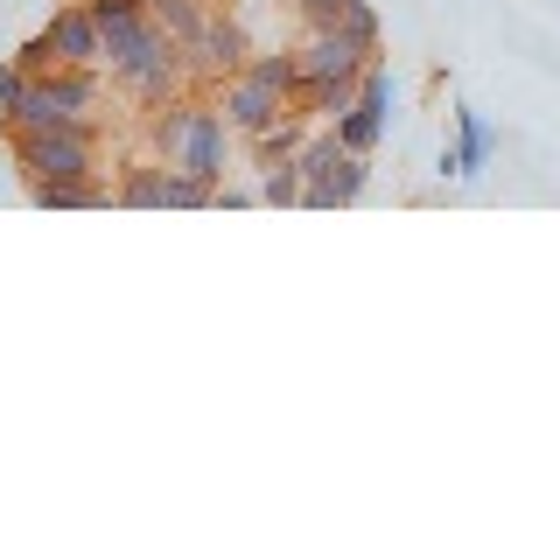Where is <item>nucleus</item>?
<instances>
[{
    "label": "nucleus",
    "instance_id": "nucleus-12",
    "mask_svg": "<svg viewBox=\"0 0 560 560\" xmlns=\"http://www.w3.org/2000/svg\"><path fill=\"white\" fill-rule=\"evenodd\" d=\"M372 189V154H337V168H329V183H323V210H350Z\"/></svg>",
    "mask_w": 560,
    "mask_h": 560
},
{
    "label": "nucleus",
    "instance_id": "nucleus-9",
    "mask_svg": "<svg viewBox=\"0 0 560 560\" xmlns=\"http://www.w3.org/2000/svg\"><path fill=\"white\" fill-rule=\"evenodd\" d=\"M43 35L57 43V63H98L105 57V35H98V22H92L84 0H57L49 22H43Z\"/></svg>",
    "mask_w": 560,
    "mask_h": 560
},
{
    "label": "nucleus",
    "instance_id": "nucleus-16",
    "mask_svg": "<svg viewBox=\"0 0 560 560\" xmlns=\"http://www.w3.org/2000/svg\"><path fill=\"white\" fill-rule=\"evenodd\" d=\"M259 203H302V168H294V154L288 162H273V168H259Z\"/></svg>",
    "mask_w": 560,
    "mask_h": 560
},
{
    "label": "nucleus",
    "instance_id": "nucleus-18",
    "mask_svg": "<svg viewBox=\"0 0 560 560\" xmlns=\"http://www.w3.org/2000/svg\"><path fill=\"white\" fill-rule=\"evenodd\" d=\"M22 92H28V70L8 57V63H0V127H8V119L22 113Z\"/></svg>",
    "mask_w": 560,
    "mask_h": 560
},
{
    "label": "nucleus",
    "instance_id": "nucleus-20",
    "mask_svg": "<svg viewBox=\"0 0 560 560\" xmlns=\"http://www.w3.org/2000/svg\"><path fill=\"white\" fill-rule=\"evenodd\" d=\"M14 63H22V70H28V78H35V70H49V63H57V43H49V35H43V28H35V35H28V43H22V49H14Z\"/></svg>",
    "mask_w": 560,
    "mask_h": 560
},
{
    "label": "nucleus",
    "instance_id": "nucleus-11",
    "mask_svg": "<svg viewBox=\"0 0 560 560\" xmlns=\"http://www.w3.org/2000/svg\"><path fill=\"white\" fill-rule=\"evenodd\" d=\"M308 127H315V119H302V113L288 105V113H280L267 133H253V168H273V162H288V154L308 140Z\"/></svg>",
    "mask_w": 560,
    "mask_h": 560
},
{
    "label": "nucleus",
    "instance_id": "nucleus-7",
    "mask_svg": "<svg viewBox=\"0 0 560 560\" xmlns=\"http://www.w3.org/2000/svg\"><path fill=\"white\" fill-rule=\"evenodd\" d=\"M448 127H455V140L442 148V175H455V183H477V175L490 168V154H498V133H490V119L477 113V105H463V98L448 105Z\"/></svg>",
    "mask_w": 560,
    "mask_h": 560
},
{
    "label": "nucleus",
    "instance_id": "nucleus-17",
    "mask_svg": "<svg viewBox=\"0 0 560 560\" xmlns=\"http://www.w3.org/2000/svg\"><path fill=\"white\" fill-rule=\"evenodd\" d=\"M210 197H218L210 183H197V175H183V168H168V210H210Z\"/></svg>",
    "mask_w": 560,
    "mask_h": 560
},
{
    "label": "nucleus",
    "instance_id": "nucleus-19",
    "mask_svg": "<svg viewBox=\"0 0 560 560\" xmlns=\"http://www.w3.org/2000/svg\"><path fill=\"white\" fill-rule=\"evenodd\" d=\"M350 0H294V14H302V28H337Z\"/></svg>",
    "mask_w": 560,
    "mask_h": 560
},
{
    "label": "nucleus",
    "instance_id": "nucleus-21",
    "mask_svg": "<svg viewBox=\"0 0 560 560\" xmlns=\"http://www.w3.org/2000/svg\"><path fill=\"white\" fill-rule=\"evenodd\" d=\"M210 8H232V0H210Z\"/></svg>",
    "mask_w": 560,
    "mask_h": 560
},
{
    "label": "nucleus",
    "instance_id": "nucleus-2",
    "mask_svg": "<svg viewBox=\"0 0 560 560\" xmlns=\"http://www.w3.org/2000/svg\"><path fill=\"white\" fill-rule=\"evenodd\" d=\"M98 98H105L98 63H49V70H35V78H28L22 113L8 119V133L14 127H98V119H92Z\"/></svg>",
    "mask_w": 560,
    "mask_h": 560
},
{
    "label": "nucleus",
    "instance_id": "nucleus-6",
    "mask_svg": "<svg viewBox=\"0 0 560 560\" xmlns=\"http://www.w3.org/2000/svg\"><path fill=\"white\" fill-rule=\"evenodd\" d=\"M210 98H218L224 127H232L238 140L267 133L273 119L288 113V98H280V92H267V84H259V78H245V70H232V78H224V84H218V92H210Z\"/></svg>",
    "mask_w": 560,
    "mask_h": 560
},
{
    "label": "nucleus",
    "instance_id": "nucleus-10",
    "mask_svg": "<svg viewBox=\"0 0 560 560\" xmlns=\"http://www.w3.org/2000/svg\"><path fill=\"white\" fill-rule=\"evenodd\" d=\"M113 203L119 210H168V162H154V154H140L113 175Z\"/></svg>",
    "mask_w": 560,
    "mask_h": 560
},
{
    "label": "nucleus",
    "instance_id": "nucleus-5",
    "mask_svg": "<svg viewBox=\"0 0 560 560\" xmlns=\"http://www.w3.org/2000/svg\"><path fill=\"white\" fill-rule=\"evenodd\" d=\"M224 154H232V127H224L218 98L203 92V105H197V119H189V133H183V148H175L168 168H183V175H197V183L218 189L224 183Z\"/></svg>",
    "mask_w": 560,
    "mask_h": 560
},
{
    "label": "nucleus",
    "instance_id": "nucleus-13",
    "mask_svg": "<svg viewBox=\"0 0 560 560\" xmlns=\"http://www.w3.org/2000/svg\"><path fill=\"white\" fill-rule=\"evenodd\" d=\"M43 210H113V175H84V183H63V189H28Z\"/></svg>",
    "mask_w": 560,
    "mask_h": 560
},
{
    "label": "nucleus",
    "instance_id": "nucleus-15",
    "mask_svg": "<svg viewBox=\"0 0 560 560\" xmlns=\"http://www.w3.org/2000/svg\"><path fill=\"white\" fill-rule=\"evenodd\" d=\"M245 78H259V84H267V92H280V98H294L302 70H294V49H253V57H245Z\"/></svg>",
    "mask_w": 560,
    "mask_h": 560
},
{
    "label": "nucleus",
    "instance_id": "nucleus-8",
    "mask_svg": "<svg viewBox=\"0 0 560 560\" xmlns=\"http://www.w3.org/2000/svg\"><path fill=\"white\" fill-rule=\"evenodd\" d=\"M364 63H378V57H358V49H350L337 28H302V43H294V70H302V84L358 78Z\"/></svg>",
    "mask_w": 560,
    "mask_h": 560
},
{
    "label": "nucleus",
    "instance_id": "nucleus-14",
    "mask_svg": "<svg viewBox=\"0 0 560 560\" xmlns=\"http://www.w3.org/2000/svg\"><path fill=\"white\" fill-rule=\"evenodd\" d=\"M337 35H343L350 49H358V57H385V22H378L372 0H350L343 22H337Z\"/></svg>",
    "mask_w": 560,
    "mask_h": 560
},
{
    "label": "nucleus",
    "instance_id": "nucleus-4",
    "mask_svg": "<svg viewBox=\"0 0 560 560\" xmlns=\"http://www.w3.org/2000/svg\"><path fill=\"white\" fill-rule=\"evenodd\" d=\"M329 127H337V148H350V154H378L385 127H393V70H385V57L364 63L358 98H350L343 113L329 119Z\"/></svg>",
    "mask_w": 560,
    "mask_h": 560
},
{
    "label": "nucleus",
    "instance_id": "nucleus-1",
    "mask_svg": "<svg viewBox=\"0 0 560 560\" xmlns=\"http://www.w3.org/2000/svg\"><path fill=\"white\" fill-rule=\"evenodd\" d=\"M8 148L28 189H63L98 175V127H14Z\"/></svg>",
    "mask_w": 560,
    "mask_h": 560
},
{
    "label": "nucleus",
    "instance_id": "nucleus-3",
    "mask_svg": "<svg viewBox=\"0 0 560 560\" xmlns=\"http://www.w3.org/2000/svg\"><path fill=\"white\" fill-rule=\"evenodd\" d=\"M175 49H183L189 92H218L232 70H245V57H253V35H245V22H238L232 8H210L203 28L189 35V43H175Z\"/></svg>",
    "mask_w": 560,
    "mask_h": 560
}]
</instances>
